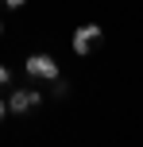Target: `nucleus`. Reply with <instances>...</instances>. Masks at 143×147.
Here are the masks:
<instances>
[{"instance_id":"nucleus-6","label":"nucleus","mask_w":143,"mask_h":147,"mask_svg":"<svg viewBox=\"0 0 143 147\" xmlns=\"http://www.w3.org/2000/svg\"><path fill=\"white\" fill-rule=\"evenodd\" d=\"M0 4H4V8H23L27 0H0Z\"/></svg>"},{"instance_id":"nucleus-2","label":"nucleus","mask_w":143,"mask_h":147,"mask_svg":"<svg viewBox=\"0 0 143 147\" xmlns=\"http://www.w3.org/2000/svg\"><path fill=\"white\" fill-rule=\"evenodd\" d=\"M105 35V31L97 27V23H81V27H74V39H70V47H74V54H89L93 51V43H97V39Z\"/></svg>"},{"instance_id":"nucleus-8","label":"nucleus","mask_w":143,"mask_h":147,"mask_svg":"<svg viewBox=\"0 0 143 147\" xmlns=\"http://www.w3.org/2000/svg\"><path fill=\"white\" fill-rule=\"evenodd\" d=\"M0 31H4V23H0Z\"/></svg>"},{"instance_id":"nucleus-7","label":"nucleus","mask_w":143,"mask_h":147,"mask_svg":"<svg viewBox=\"0 0 143 147\" xmlns=\"http://www.w3.org/2000/svg\"><path fill=\"white\" fill-rule=\"evenodd\" d=\"M8 116V101H0V120H4Z\"/></svg>"},{"instance_id":"nucleus-3","label":"nucleus","mask_w":143,"mask_h":147,"mask_svg":"<svg viewBox=\"0 0 143 147\" xmlns=\"http://www.w3.org/2000/svg\"><path fill=\"white\" fill-rule=\"evenodd\" d=\"M35 105H43V93L39 89H12V97H8V112H15V116L31 112Z\"/></svg>"},{"instance_id":"nucleus-1","label":"nucleus","mask_w":143,"mask_h":147,"mask_svg":"<svg viewBox=\"0 0 143 147\" xmlns=\"http://www.w3.org/2000/svg\"><path fill=\"white\" fill-rule=\"evenodd\" d=\"M23 70H27V78H35V81H58V74H62L50 54H31V58L23 62Z\"/></svg>"},{"instance_id":"nucleus-5","label":"nucleus","mask_w":143,"mask_h":147,"mask_svg":"<svg viewBox=\"0 0 143 147\" xmlns=\"http://www.w3.org/2000/svg\"><path fill=\"white\" fill-rule=\"evenodd\" d=\"M8 81H12V70H8V66H4V62H0V89H4V85H8Z\"/></svg>"},{"instance_id":"nucleus-4","label":"nucleus","mask_w":143,"mask_h":147,"mask_svg":"<svg viewBox=\"0 0 143 147\" xmlns=\"http://www.w3.org/2000/svg\"><path fill=\"white\" fill-rule=\"evenodd\" d=\"M50 93H54V97H66V93H70V85H66V81H54V89H50Z\"/></svg>"}]
</instances>
